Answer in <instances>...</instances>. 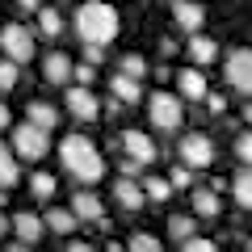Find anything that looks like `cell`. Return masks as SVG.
<instances>
[{"instance_id": "cell-1", "label": "cell", "mask_w": 252, "mask_h": 252, "mask_svg": "<svg viewBox=\"0 0 252 252\" xmlns=\"http://www.w3.org/2000/svg\"><path fill=\"white\" fill-rule=\"evenodd\" d=\"M59 160L63 168H67V177H76L80 185H97L101 177H105V160H101L97 143L84 135H67L59 143Z\"/></svg>"}, {"instance_id": "cell-2", "label": "cell", "mask_w": 252, "mask_h": 252, "mask_svg": "<svg viewBox=\"0 0 252 252\" xmlns=\"http://www.w3.org/2000/svg\"><path fill=\"white\" fill-rule=\"evenodd\" d=\"M76 34L89 46H109L118 38V9L105 0H84L76 9Z\"/></svg>"}, {"instance_id": "cell-3", "label": "cell", "mask_w": 252, "mask_h": 252, "mask_svg": "<svg viewBox=\"0 0 252 252\" xmlns=\"http://www.w3.org/2000/svg\"><path fill=\"white\" fill-rule=\"evenodd\" d=\"M13 156L17 160H26V164H38L46 152H51V130H38L34 122H21V126H13Z\"/></svg>"}, {"instance_id": "cell-4", "label": "cell", "mask_w": 252, "mask_h": 252, "mask_svg": "<svg viewBox=\"0 0 252 252\" xmlns=\"http://www.w3.org/2000/svg\"><path fill=\"white\" fill-rule=\"evenodd\" d=\"M0 51H4V59H13L21 67V63H30L34 59V30L30 26H21V21H9V26L0 30Z\"/></svg>"}, {"instance_id": "cell-5", "label": "cell", "mask_w": 252, "mask_h": 252, "mask_svg": "<svg viewBox=\"0 0 252 252\" xmlns=\"http://www.w3.org/2000/svg\"><path fill=\"white\" fill-rule=\"evenodd\" d=\"M147 118H152L156 130H177L181 118H185V105H181V97H172V93H152Z\"/></svg>"}, {"instance_id": "cell-6", "label": "cell", "mask_w": 252, "mask_h": 252, "mask_svg": "<svg viewBox=\"0 0 252 252\" xmlns=\"http://www.w3.org/2000/svg\"><path fill=\"white\" fill-rule=\"evenodd\" d=\"M223 72H227V84H231L240 97L252 101V51H248V46H235V51L227 55Z\"/></svg>"}, {"instance_id": "cell-7", "label": "cell", "mask_w": 252, "mask_h": 252, "mask_svg": "<svg viewBox=\"0 0 252 252\" xmlns=\"http://www.w3.org/2000/svg\"><path fill=\"white\" fill-rule=\"evenodd\" d=\"M177 152H181V164H185V168H210V164H215V143H210V135H202V130H189Z\"/></svg>"}, {"instance_id": "cell-8", "label": "cell", "mask_w": 252, "mask_h": 252, "mask_svg": "<svg viewBox=\"0 0 252 252\" xmlns=\"http://www.w3.org/2000/svg\"><path fill=\"white\" fill-rule=\"evenodd\" d=\"M118 147H122L135 164H143V168H147V164H156V156H160V147L152 143V135H147V130H122Z\"/></svg>"}, {"instance_id": "cell-9", "label": "cell", "mask_w": 252, "mask_h": 252, "mask_svg": "<svg viewBox=\"0 0 252 252\" xmlns=\"http://www.w3.org/2000/svg\"><path fill=\"white\" fill-rule=\"evenodd\" d=\"M67 114L80 122H97L101 118V101L93 97L89 84H67Z\"/></svg>"}, {"instance_id": "cell-10", "label": "cell", "mask_w": 252, "mask_h": 252, "mask_svg": "<svg viewBox=\"0 0 252 252\" xmlns=\"http://www.w3.org/2000/svg\"><path fill=\"white\" fill-rule=\"evenodd\" d=\"M72 215L80 219V223H97V227H105V206H101V198L93 193V189H80L72 198Z\"/></svg>"}, {"instance_id": "cell-11", "label": "cell", "mask_w": 252, "mask_h": 252, "mask_svg": "<svg viewBox=\"0 0 252 252\" xmlns=\"http://www.w3.org/2000/svg\"><path fill=\"white\" fill-rule=\"evenodd\" d=\"M114 202H118L122 210H130V215H135V210H143L147 193H143V185H139L135 177H118V181H114Z\"/></svg>"}, {"instance_id": "cell-12", "label": "cell", "mask_w": 252, "mask_h": 252, "mask_svg": "<svg viewBox=\"0 0 252 252\" xmlns=\"http://www.w3.org/2000/svg\"><path fill=\"white\" fill-rule=\"evenodd\" d=\"M172 21H177V30H185V34H198L202 21H206V13H202L198 0H172Z\"/></svg>"}, {"instance_id": "cell-13", "label": "cell", "mask_w": 252, "mask_h": 252, "mask_svg": "<svg viewBox=\"0 0 252 252\" xmlns=\"http://www.w3.org/2000/svg\"><path fill=\"white\" fill-rule=\"evenodd\" d=\"M13 231H17L21 244H38L42 231H46V223H42V215H34V210H17V215H13Z\"/></svg>"}, {"instance_id": "cell-14", "label": "cell", "mask_w": 252, "mask_h": 252, "mask_svg": "<svg viewBox=\"0 0 252 252\" xmlns=\"http://www.w3.org/2000/svg\"><path fill=\"white\" fill-rule=\"evenodd\" d=\"M42 80L46 84H72V59L63 51H51L46 63H42Z\"/></svg>"}, {"instance_id": "cell-15", "label": "cell", "mask_w": 252, "mask_h": 252, "mask_svg": "<svg viewBox=\"0 0 252 252\" xmlns=\"http://www.w3.org/2000/svg\"><path fill=\"white\" fill-rule=\"evenodd\" d=\"M185 55H189V63H193V67H206V63H215V59H219V46L210 42L206 34H189Z\"/></svg>"}, {"instance_id": "cell-16", "label": "cell", "mask_w": 252, "mask_h": 252, "mask_svg": "<svg viewBox=\"0 0 252 252\" xmlns=\"http://www.w3.org/2000/svg\"><path fill=\"white\" fill-rule=\"evenodd\" d=\"M177 89H181V97L185 101H202L206 97V76H202V67H185V72L177 76Z\"/></svg>"}, {"instance_id": "cell-17", "label": "cell", "mask_w": 252, "mask_h": 252, "mask_svg": "<svg viewBox=\"0 0 252 252\" xmlns=\"http://www.w3.org/2000/svg\"><path fill=\"white\" fill-rule=\"evenodd\" d=\"M109 93H114L118 105H135V101H143V89H139V80H130V76H122V72L109 80Z\"/></svg>"}, {"instance_id": "cell-18", "label": "cell", "mask_w": 252, "mask_h": 252, "mask_svg": "<svg viewBox=\"0 0 252 252\" xmlns=\"http://www.w3.org/2000/svg\"><path fill=\"white\" fill-rule=\"evenodd\" d=\"M26 118L38 126V130H55V126H59V109H55L51 101H30V105H26Z\"/></svg>"}, {"instance_id": "cell-19", "label": "cell", "mask_w": 252, "mask_h": 252, "mask_svg": "<svg viewBox=\"0 0 252 252\" xmlns=\"http://www.w3.org/2000/svg\"><path fill=\"white\" fill-rule=\"evenodd\" d=\"M42 223L51 227L55 235H72V231H76V223H80V219L72 215V206H51V215H46Z\"/></svg>"}, {"instance_id": "cell-20", "label": "cell", "mask_w": 252, "mask_h": 252, "mask_svg": "<svg viewBox=\"0 0 252 252\" xmlns=\"http://www.w3.org/2000/svg\"><path fill=\"white\" fill-rule=\"evenodd\" d=\"M193 215L198 219H219V189H193Z\"/></svg>"}, {"instance_id": "cell-21", "label": "cell", "mask_w": 252, "mask_h": 252, "mask_svg": "<svg viewBox=\"0 0 252 252\" xmlns=\"http://www.w3.org/2000/svg\"><path fill=\"white\" fill-rule=\"evenodd\" d=\"M34 17H38V34H42V38H59V34H63V17H59V9L42 4Z\"/></svg>"}, {"instance_id": "cell-22", "label": "cell", "mask_w": 252, "mask_h": 252, "mask_svg": "<svg viewBox=\"0 0 252 252\" xmlns=\"http://www.w3.org/2000/svg\"><path fill=\"white\" fill-rule=\"evenodd\" d=\"M231 193H235V202H240V210H252V168H240V172H235Z\"/></svg>"}, {"instance_id": "cell-23", "label": "cell", "mask_w": 252, "mask_h": 252, "mask_svg": "<svg viewBox=\"0 0 252 252\" xmlns=\"http://www.w3.org/2000/svg\"><path fill=\"white\" fill-rule=\"evenodd\" d=\"M17 185V156H13L9 143H0V189Z\"/></svg>"}, {"instance_id": "cell-24", "label": "cell", "mask_w": 252, "mask_h": 252, "mask_svg": "<svg viewBox=\"0 0 252 252\" xmlns=\"http://www.w3.org/2000/svg\"><path fill=\"white\" fill-rule=\"evenodd\" d=\"M55 189H59V185H55V177H51V172H34V177H30V193H34L38 202H51V193H55Z\"/></svg>"}, {"instance_id": "cell-25", "label": "cell", "mask_w": 252, "mask_h": 252, "mask_svg": "<svg viewBox=\"0 0 252 252\" xmlns=\"http://www.w3.org/2000/svg\"><path fill=\"white\" fill-rule=\"evenodd\" d=\"M139 185H143V193H147L152 202H168V198H172L168 177H147V181H139Z\"/></svg>"}, {"instance_id": "cell-26", "label": "cell", "mask_w": 252, "mask_h": 252, "mask_svg": "<svg viewBox=\"0 0 252 252\" xmlns=\"http://www.w3.org/2000/svg\"><path fill=\"white\" fill-rule=\"evenodd\" d=\"M193 227H198V219H185V215H172V219H168V235H172L177 244H185L189 235H193Z\"/></svg>"}, {"instance_id": "cell-27", "label": "cell", "mask_w": 252, "mask_h": 252, "mask_svg": "<svg viewBox=\"0 0 252 252\" xmlns=\"http://www.w3.org/2000/svg\"><path fill=\"white\" fill-rule=\"evenodd\" d=\"M118 72H122V76H130V80H143V72H147L143 55H122V63H118Z\"/></svg>"}, {"instance_id": "cell-28", "label": "cell", "mask_w": 252, "mask_h": 252, "mask_svg": "<svg viewBox=\"0 0 252 252\" xmlns=\"http://www.w3.org/2000/svg\"><path fill=\"white\" fill-rule=\"evenodd\" d=\"M126 252H164V248H160V240H156V235L139 231V235H130V244H126Z\"/></svg>"}, {"instance_id": "cell-29", "label": "cell", "mask_w": 252, "mask_h": 252, "mask_svg": "<svg viewBox=\"0 0 252 252\" xmlns=\"http://www.w3.org/2000/svg\"><path fill=\"white\" fill-rule=\"evenodd\" d=\"M13 89H17V63L4 59L0 63V93H13Z\"/></svg>"}, {"instance_id": "cell-30", "label": "cell", "mask_w": 252, "mask_h": 252, "mask_svg": "<svg viewBox=\"0 0 252 252\" xmlns=\"http://www.w3.org/2000/svg\"><path fill=\"white\" fill-rule=\"evenodd\" d=\"M235 156H240L244 168H252V130H244V135L235 139Z\"/></svg>"}, {"instance_id": "cell-31", "label": "cell", "mask_w": 252, "mask_h": 252, "mask_svg": "<svg viewBox=\"0 0 252 252\" xmlns=\"http://www.w3.org/2000/svg\"><path fill=\"white\" fill-rule=\"evenodd\" d=\"M168 185H172V189H189V185H193V168L177 164V168H172V177H168Z\"/></svg>"}, {"instance_id": "cell-32", "label": "cell", "mask_w": 252, "mask_h": 252, "mask_svg": "<svg viewBox=\"0 0 252 252\" xmlns=\"http://www.w3.org/2000/svg\"><path fill=\"white\" fill-rule=\"evenodd\" d=\"M72 80L76 84H93L97 80V67H93V63H72Z\"/></svg>"}, {"instance_id": "cell-33", "label": "cell", "mask_w": 252, "mask_h": 252, "mask_svg": "<svg viewBox=\"0 0 252 252\" xmlns=\"http://www.w3.org/2000/svg\"><path fill=\"white\" fill-rule=\"evenodd\" d=\"M181 252H219V248L210 240H202V235H189V240L181 244Z\"/></svg>"}, {"instance_id": "cell-34", "label": "cell", "mask_w": 252, "mask_h": 252, "mask_svg": "<svg viewBox=\"0 0 252 252\" xmlns=\"http://www.w3.org/2000/svg\"><path fill=\"white\" fill-rule=\"evenodd\" d=\"M202 101H206V109H210V114H223V109H227V97H223V93H206Z\"/></svg>"}, {"instance_id": "cell-35", "label": "cell", "mask_w": 252, "mask_h": 252, "mask_svg": "<svg viewBox=\"0 0 252 252\" xmlns=\"http://www.w3.org/2000/svg\"><path fill=\"white\" fill-rule=\"evenodd\" d=\"M139 168H143V164H135L130 156H122V160H118V177H139Z\"/></svg>"}, {"instance_id": "cell-36", "label": "cell", "mask_w": 252, "mask_h": 252, "mask_svg": "<svg viewBox=\"0 0 252 252\" xmlns=\"http://www.w3.org/2000/svg\"><path fill=\"white\" fill-rule=\"evenodd\" d=\"M101 59H105V46H89V51H84V63H93V67H97Z\"/></svg>"}, {"instance_id": "cell-37", "label": "cell", "mask_w": 252, "mask_h": 252, "mask_svg": "<svg viewBox=\"0 0 252 252\" xmlns=\"http://www.w3.org/2000/svg\"><path fill=\"white\" fill-rule=\"evenodd\" d=\"M17 9L21 13H38V9H42V0H17Z\"/></svg>"}, {"instance_id": "cell-38", "label": "cell", "mask_w": 252, "mask_h": 252, "mask_svg": "<svg viewBox=\"0 0 252 252\" xmlns=\"http://www.w3.org/2000/svg\"><path fill=\"white\" fill-rule=\"evenodd\" d=\"M67 252H97V248H93V244H84V240H72V244H67Z\"/></svg>"}, {"instance_id": "cell-39", "label": "cell", "mask_w": 252, "mask_h": 252, "mask_svg": "<svg viewBox=\"0 0 252 252\" xmlns=\"http://www.w3.org/2000/svg\"><path fill=\"white\" fill-rule=\"evenodd\" d=\"M9 118H13V114H9V105L0 101V130H9Z\"/></svg>"}, {"instance_id": "cell-40", "label": "cell", "mask_w": 252, "mask_h": 252, "mask_svg": "<svg viewBox=\"0 0 252 252\" xmlns=\"http://www.w3.org/2000/svg\"><path fill=\"white\" fill-rule=\"evenodd\" d=\"M9 231H13V219L4 215V210H0V235H9Z\"/></svg>"}, {"instance_id": "cell-41", "label": "cell", "mask_w": 252, "mask_h": 252, "mask_svg": "<svg viewBox=\"0 0 252 252\" xmlns=\"http://www.w3.org/2000/svg\"><path fill=\"white\" fill-rule=\"evenodd\" d=\"M30 248H34V244H21V240H17V244H9L4 252H30Z\"/></svg>"}, {"instance_id": "cell-42", "label": "cell", "mask_w": 252, "mask_h": 252, "mask_svg": "<svg viewBox=\"0 0 252 252\" xmlns=\"http://www.w3.org/2000/svg\"><path fill=\"white\" fill-rule=\"evenodd\" d=\"M244 122H248V130H252V101L244 105Z\"/></svg>"}, {"instance_id": "cell-43", "label": "cell", "mask_w": 252, "mask_h": 252, "mask_svg": "<svg viewBox=\"0 0 252 252\" xmlns=\"http://www.w3.org/2000/svg\"><path fill=\"white\" fill-rule=\"evenodd\" d=\"M4 202H9V189H0V206H4Z\"/></svg>"}]
</instances>
